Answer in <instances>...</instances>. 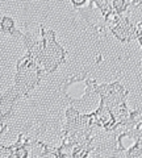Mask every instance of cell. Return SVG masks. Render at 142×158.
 I'll return each mask as SVG.
<instances>
[{"label":"cell","instance_id":"5","mask_svg":"<svg viewBox=\"0 0 142 158\" xmlns=\"http://www.w3.org/2000/svg\"><path fill=\"white\" fill-rule=\"evenodd\" d=\"M71 3L74 4L75 7H78V6H83V4H86L87 0H79V2H78V0H71Z\"/></svg>","mask_w":142,"mask_h":158},{"label":"cell","instance_id":"3","mask_svg":"<svg viewBox=\"0 0 142 158\" xmlns=\"http://www.w3.org/2000/svg\"><path fill=\"white\" fill-rule=\"evenodd\" d=\"M2 31L7 34H11L13 37H22V33H20L14 27V21L13 19L8 17V16H4L2 20Z\"/></svg>","mask_w":142,"mask_h":158},{"label":"cell","instance_id":"6","mask_svg":"<svg viewBox=\"0 0 142 158\" xmlns=\"http://www.w3.org/2000/svg\"><path fill=\"white\" fill-rule=\"evenodd\" d=\"M136 33H137V37L142 36V24H138V27L136 28Z\"/></svg>","mask_w":142,"mask_h":158},{"label":"cell","instance_id":"7","mask_svg":"<svg viewBox=\"0 0 142 158\" xmlns=\"http://www.w3.org/2000/svg\"><path fill=\"white\" fill-rule=\"evenodd\" d=\"M138 40H140V44H141V46H142V36H141V37H138Z\"/></svg>","mask_w":142,"mask_h":158},{"label":"cell","instance_id":"4","mask_svg":"<svg viewBox=\"0 0 142 158\" xmlns=\"http://www.w3.org/2000/svg\"><path fill=\"white\" fill-rule=\"evenodd\" d=\"M129 6H132V2H125V0H115V2H112L113 12H116L117 15H121Z\"/></svg>","mask_w":142,"mask_h":158},{"label":"cell","instance_id":"2","mask_svg":"<svg viewBox=\"0 0 142 158\" xmlns=\"http://www.w3.org/2000/svg\"><path fill=\"white\" fill-rule=\"evenodd\" d=\"M109 28H111L112 33L119 40H121V41L128 42V41H132V40L137 38L136 28L132 25L128 17H125V16H120V19L117 20L115 24H112Z\"/></svg>","mask_w":142,"mask_h":158},{"label":"cell","instance_id":"1","mask_svg":"<svg viewBox=\"0 0 142 158\" xmlns=\"http://www.w3.org/2000/svg\"><path fill=\"white\" fill-rule=\"evenodd\" d=\"M16 77H14V85L13 88L16 90L18 98H25L29 95L36 85H38L41 77L40 67L36 65L34 59L29 53H26L25 57L17 61L16 65Z\"/></svg>","mask_w":142,"mask_h":158}]
</instances>
